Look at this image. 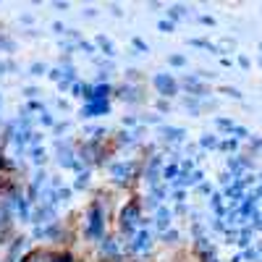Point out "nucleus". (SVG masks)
I'll list each match as a JSON object with an SVG mask.
<instances>
[{
    "instance_id": "obj_3",
    "label": "nucleus",
    "mask_w": 262,
    "mask_h": 262,
    "mask_svg": "<svg viewBox=\"0 0 262 262\" xmlns=\"http://www.w3.org/2000/svg\"><path fill=\"white\" fill-rule=\"evenodd\" d=\"M90 233L92 236H100L102 233V215H100V207L97 205L90 207Z\"/></svg>"
},
{
    "instance_id": "obj_5",
    "label": "nucleus",
    "mask_w": 262,
    "mask_h": 262,
    "mask_svg": "<svg viewBox=\"0 0 262 262\" xmlns=\"http://www.w3.org/2000/svg\"><path fill=\"white\" fill-rule=\"evenodd\" d=\"M95 113H107V102H97V105H86V107H84V116H86V118L95 116Z\"/></svg>"
},
{
    "instance_id": "obj_6",
    "label": "nucleus",
    "mask_w": 262,
    "mask_h": 262,
    "mask_svg": "<svg viewBox=\"0 0 262 262\" xmlns=\"http://www.w3.org/2000/svg\"><path fill=\"white\" fill-rule=\"evenodd\" d=\"M111 173H113V176H118V181H126V176L131 173V165H113Z\"/></svg>"
},
{
    "instance_id": "obj_7",
    "label": "nucleus",
    "mask_w": 262,
    "mask_h": 262,
    "mask_svg": "<svg viewBox=\"0 0 262 262\" xmlns=\"http://www.w3.org/2000/svg\"><path fill=\"white\" fill-rule=\"evenodd\" d=\"M147 247H149V236H147V233H139V238L134 242V252H137V249H147Z\"/></svg>"
},
{
    "instance_id": "obj_8",
    "label": "nucleus",
    "mask_w": 262,
    "mask_h": 262,
    "mask_svg": "<svg viewBox=\"0 0 262 262\" xmlns=\"http://www.w3.org/2000/svg\"><path fill=\"white\" fill-rule=\"evenodd\" d=\"M158 226H160V228H168V210H165V207L158 210Z\"/></svg>"
},
{
    "instance_id": "obj_2",
    "label": "nucleus",
    "mask_w": 262,
    "mask_h": 262,
    "mask_svg": "<svg viewBox=\"0 0 262 262\" xmlns=\"http://www.w3.org/2000/svg\"><path fill=\"white\" fill-rule=\"evenodd\" d=\"M155 86L160 90V95H165V97H170L173 92H176V81H173V76H168V74H158L155 76Z\"/></svg>"
},
{
    "instance_id": "obj_4",
    "label": "nucleus",
    "mask_w": 262,
    "mask_h": 262,
    "mask_svg": "<svg viewBox=\"0 0 262 262\" xmlns=\"http://www.w3.org/2000/svg\"><path fill=\"white\" fill-rule=\"evenodd\" d=\"M24 262H55V259H53V254L45 252V249H34L32 254L24 257Z\"/></svg>"
},
{
    "instance_id": "obj_10",
    "label": "nucleus",
    "mask_w": 262,
    "mask_h": 262,
    "mask_svg": "<svg viewBox=\"0 0 262 262\" xmlns=\"http://www.w3.org/2000/svg\"><path fill=\"white\" fill-rule=\"evenodd\" d=\"M55 262H74V257H71V254H60Z\"/></svg>"
},
{
    "instance_id": "obj_1",
    "label": "nucleus",
    "mask_w": 262,
    "mask_h": 262,
    "mask_svg": "<svg viewBox=\"0 0 262 262\" xmlns=\"http://www.w3.org/2000/svg\"><path fill=\"white\" fill-rule=\"evenodd\" d=\"M137 217H139V207H137V202H131V205L123 207V212H121V226H123L126 231H131V228H134V223H137Z\"/></svg>"
},
{
    "instance_id": "obj_9",
    "label": "nucleus",
    "mask_w": 262,
    "mask_h": 262,
    "mask_svg": "<svg viewBox=\"0 0 262 262\" xmlns=\"http://www.w3.org/2000/svg\"><path fill=\"white\" fill-rule=\"evenodd\" d=\"M165 134H168V139H181L184 131H181V128H179V131H176V128H165Z\"/></svg>"
}]
</instances>
